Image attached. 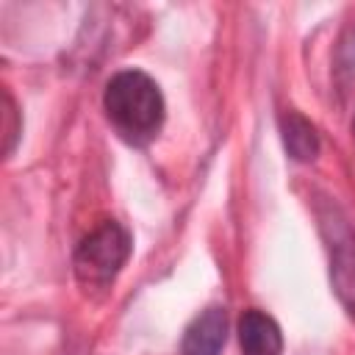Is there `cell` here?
I'll use <instances>...</instances> for the list:
<instances>
[{
	"mask_svg": "<svg viewBox=\"0 0 355 355\" xmlns=\"http://www.w3.org/2000/svg\"><path fill=\"white\" fill-rule=\"evenodd\" d=\"M352 133H355V119H352Z\"/></svg>",
	"mask_w": 355,
	"mask_h": 355,
	"instance_id": "ba28073f",
	"label": "cell"
},
{
	"mask_svg": "<svg viewBox=\"0 0 355 355\" xmlns=\"http://www.w3.org/2000/svg\"><path fill=\"white\" fill-rule=\"evenodd\" d=\"M239 344L244 355H280L283 333L269 313L250 308L239 319Z\"/></svg>",
	"mask_w": 355,
	"mask_h": 355,
	"instance_id": "277c9868",
	"label": "cell"
},
{
	"mask_svg": "<svg viewBox=\"0 0 355 355\" xmlns=\"http://www.w3.org/2000/svg\"><path fill=\"white\" fill-rule=\"evenodd\" d=\"M322 230L330 247V280L347 311L355 313V233L336 214L322 216Z\"/></svg>",
	"mask_w": 355,
	"mask_h": 355,
	"instance_id": "3957f363",
	"label": "cell"
},
{
	"mask_svg": "<svg viewBox=\"0 0 355 355\" xmlns=\"http://www.w3.org/2000/svg\"><path fill=\"white\" fill-rule=\"evenodd\" d=\"M6 116H8V119L14 116V108H11V97H8V94H6ZM14 136H17V130L11 128V122H6V139H8V144H6V153L14 147Z\"/></svg>",
	"mask_w": 355,
	"mask_h": 355,
	"instance_id": "52a82bcc",
	"label": "cell"
},
{
	"mask_svg": "<svg viewBox=\"0 0 355 355\" xmlns=\"http://www.w3.org/2000/svg\"><path fill=\"white\" fill-rule=\"evenodd\" d=\"M103 108L114 130L130 141H150L164 122V97L158 83L141 69H122L105 83Z\"/></svg>",
	"mask_w": 355,
	"mask_h": 355,
	"instance_id": "6da1fadb",
	"label": "cell"
},
{
	"mask_svg": "<svg viewBox=\"0 0 355 355\" xmlns=\"http://www.w3.org/2000/svg\"><path fill=\"white\" fill-rule=\"evenodd\" d=\"M130 233L119 222H103L75 250L72 263L78 280L83 286H108L130 258Z\"/></svg>",
	"mask_w": 355,
	"mask_h": 355,
	"instance_id": "7a4b0ae2",
	"label": "cell"
},
{
	"mask_svg": "<svg viewBox=\"0 0 355 355\" xmlns=\"http://www.w3.org/2000/svg\"><path fill=\"white\" fill-rule=\"evenodd\" d=\"M280 136H283V147L294 161H313L319 153V133L311 125V119H305L297 111H286L280 116Z\"/></svg>",
	"mask_w": 355,
	"mask_h": 355,
	"instance_id": "8992f818",
	"label": "cell"
},
{
	"mask_svg": "<svg viewBox=\"0 0 355 355\" xmlns=\"http://www.w3.org/2000/svg\"><path fill=\"white\" fill-rule=\"evenodd\" d=\"M227 336V316L222 308H205L183 333V355H219Z\"/></svg>",
	"mask_w": 355,
	"mask_h": 355,
	"instance_id": "5b68a950",
	"label": "cell"
}]
</instances>
